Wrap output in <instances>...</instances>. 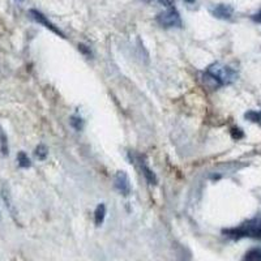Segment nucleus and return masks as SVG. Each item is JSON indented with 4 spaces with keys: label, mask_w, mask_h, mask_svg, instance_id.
Wrapping results in <instances>:
<instances>
[{
    "label": "nucleus",
    "mask_w": 261,
    "mask_h": 261,
    "mask_svg": "<svg viewBox=\"0 0 261 261\" xmlns=\"http://www.w3.org/2000/svg\"><path fill=\"white\" fill-rule=\"evenodd\" d=\"M206 74L220 86L228 85V84L234 83L237 80V72L230 68V67H227V65L221 64V63L212 64L206 69Z\"/></svg>",
    "instance_id": "obj_1"
},
{
    "label": "nucleus",
    "mask_w": 261,
    "mask_h": 261,
    "mask_svg": "<svg viewBox=\"0 0 261 261\" xmlns=\"http://www.w3.org/2000/svg\"><path fill=\"white\" fill-rule=\"evenodd\" d=\"M157 22L163 28H181V18L174 7L167 8L157 16Z\"/></svg>",
    "instance_id": "obj_2"
},
{
    "label": "nucleus",
    "mask_w": 261,
    "mask_h": 261,
    "mask_svg": "<svg viewBox=\"0 0 261 261\" xmlns=\"http://www.w3.org/2000/svg\"><path fill=\"white\" fill-rule=\"evenodd\" d=\"M29 13H30V16H32V17L34 18V20H36L37 22H38V24L43 25V27H45L46 29L51 30V32H53L54 34H57V36L62 37V38H65L64 33H63L62 30L59 29V28L55 27V25H54L50 20H47V17H46V16L43 15V13H41V12H39V11H37V9H30Z\"/></svg>",
    "instance_id": "obj_3"
},
{
    "label": "nucleus",
    "mask_w": 261,
    "mask_h": 261,
    "mask_svg": "<svg viewBox=\"0 0 261 261\" xmlns=\"http://www.w3.org/2000/svg\"><path fill=\"white\" fill-rule=\"evenodd\" d=\"M114 187L120 195L128 196L130 193V181L124 171H118L114 176Z\"/></svg>",
    "instance_id": "obj_4"
},
{
    "label": "nucleus",
    "mask_w": 261,
    "mask_h": 261,
    "mask_svg": "<svg viewBox=\"0 0 261 261\" xmlns=\"http://www.w3.org/2000/svg\"><path fill=\"white\" fill-rule=\"evenodd\" d=\"M211 13L217 18L221 20H228L234 13V8L228 4H217L211 9Z\"/></svg>",
    "instance_id": "obj_5"
},
{
    "label": "nucleus",
    "mask_w": 261,
    "mask_h": 261,
    "mask_svg": "<svg viewBox=\"0 0 261 261\" xmlns=\"http://www.w3.org/2000/svg\"><path fill=\"white\" fill-rule=\"evenodd\" d=\"M105 217H106V205L105 204H99L95 208L94 212V221H95V225L99 226L103 223L105 221Z\"/></svg>",
    "instance_id": "obj_6"
},
{
    "label": "nucleus",
    "mask_w": 261,
    "mask_h": 261,
    "mask_svg": "<svg viewBox=\"0 0 261 261\" xmlns=\"http://www.w3.org/2000/svg\"><path fill=\"white\" fill-rule=\"evenodd\" d=\"M140 166H141V171H143L144 176H145L146 180L149 181V184H157L158 179H157V176H155V174L151 171L148 166H146L143 161H141V165H140Z\"/></svg>",
    "instance_id": "obj_7"
},
{
    "label": "nucleus",
    "mask_w": 261,
    "mask_h": 261,
    "mask_svg": "<svg viewBox=\"0 0 261 261\" xmlns=\"http://www.w3.org/2000/svg\"><path fill=\"white\" fill-rule=\"evenodd\" d=\"M243 261H261V247L252 248L246 253Z\"/></svg>",
    "instance_id": "obj_8"
},
{
    "label": "nucleus",
    "mask_w": 261,
    "mask_h": 261,
    "mask_svg": "<svg viewBox=\"0 0 261 261\" xmlns=\"http://www.w3.org/2000/svg\"><path fill=\"white\" fill-rule=\"evenodd\" d=\"M34 154H36V157L38 158V160L43 161V160H46V157H47L48 149L46 148V146L43 145V144H41V145H38L36 148V151H34Z\"/></svg>",
    "instance_id": "obj_9"
},
{
    "label": "nucleus",
    "mask_w": 261,
    "mask_h": 261,
    "mask_svg": "<svg viewBox=\"0 0 261 261\" xmlns=\"http://www.w3.org/2000/svg\"><path fill=\"white\" fill-rule=\"evenodd\" d=\"M0 149H2V153L4 155L8 154V141H7V136L2 129H0Z\"/></svg>",
    "instance_id": "obj_10"
},
{
    "label": "nucleus",
    "mask_w": 261,
    "mask_h": 261,
    "mask_svg": "<svg viewBox=\"0 0 261 261\" xmlns=\"http://www.w3.org/2000/svg\"><path fill=\"white\" fill-rule=\"evenodd\" d=\"M17 161H18V165H20L21 167H29L30 166L29 157H28L27 153H24V151H20V153H18Z\"/></svg>",
    "instance_id": "obj_11"
},
{
    "label": "nucleus",
    "mask_w": 261,
    "mask_h": 261,
    "mask_svg": "<svg viewBox=\"0 0 261 261\" xmlns=\"http://www.w3.org/2000/svg\"><path fill=\"white\" fill-rule=\"evenodd\" d=\"M71 124L73 125V127L76 128V129H79V130H80L81 127H83V122H81L80 118H72Z\"/></svg>",
    "instance_id": "obj_12"
},
{
    "label": "nucleus",
    "mask_w": 261,
    "mask_h": 261,
    "mask_svg": "<svg viewBox=\"0 0 261 261\" xmlns=\"http://www.w3.org/2000/svg\"><path fill=\"white\" fill-rule=\"evenodd\" d=\"M161 4H163V6L166 7V8H170V7H174L172 4H174V0H158Z\"/></svg>",
    "instance_id": "obj_13"
},
{
    "label": "nucleus",
    "mask_w": 261,
    "mask_h": 261,
    "mask_svg": "<svg viewBox=\"0 0 261 261\" xmlns=\"http://www.w3.org/2000/svg\"><path fill=\"white\" fill-rule=\"evenodd\" d=\"M255 20H256V21H258V22H261V11H260V12L257 13V15L255 16Z\"/></svg>",
    "instance_id": "obj_14"
},
{
    "label": "nucleus",
    "mask_w": 261,
    "mask_h": 261,
    "mask_svg": "<svg viewBox=\"0 0 261 261\" xmlns=\"http://www.w3.org/2000/svg\"><path fill=\"white\" fill-rule=\"evenodd\" d=\"M186 2H187V3H190V4H192V3H195L196 0H186Z\"/></svg>",
    "instance_id": "obj_15"
},
{
    "label": "nucleus",
    "mask_w": 261,
    "mask_h": 261,
    "mask_svg": "<svg viewBox=\"0 0 261 261\" xmlns=\"http://www.w3.org/2000/svg\"><path fill=\"white\" fill-rule=\"evenodd\" d=\"M18 2H22V0H18Z\"/></svg>",
    "instance_id": "obj_16"
}]
</instances>
